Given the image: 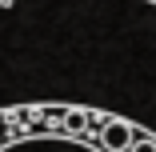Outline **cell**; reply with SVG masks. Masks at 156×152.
<instances>
[{"label":"cell","instance_id":"cell-3","mask_svg":"<svg viewBox=\"0 0 156 152\" xmlns=\"http://www.w3.org/2000/svg\"><path fill=\"white\" fill-rule=\"evenodd\" d=\"M148 4H156V0H148Z\"/></svg>","mask_w":156,"mask_h":152},{"label":"cell","instance_id":"cell-1","mask_svg":"<svg viewBox=\"0 0 156 152\" xmlns=\"http://www.w3.org/2000/svg\"><path fill=\"white\" fill-rule=\"evenodd\" d=\"M0 152H156V132L84 104L0 108Z\"/></svg>","mask_w":156,"mask_h":152},{"label":"cell","instance_id":"cell-2","mask_svg":"<svg viewBox=\"0 0 156 152\" xmlns=\"http://www.w3.org/2000/svg\"><path fill=\"white\" fill-rule=\"evenodd\" d=\"M8 4H12V0H0V8H8Z\"/></svg>","mask_w":156,"mask_h":152}]
</instances>
